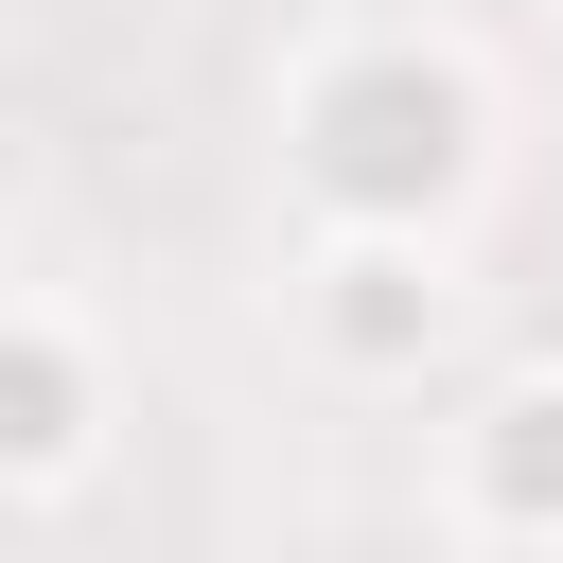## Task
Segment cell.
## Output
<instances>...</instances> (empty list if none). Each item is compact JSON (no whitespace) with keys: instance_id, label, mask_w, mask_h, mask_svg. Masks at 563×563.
I'll list each match as a JSON object with an SVG mask.
<instances>
[{"instance_id":"cell-1","label":"cell","mask_w":563,"mask_h":563,"mask_svg":"<svg viewBox=\"0 0 563 563\" xmlns=\"http://www.w3.org/2000/svg\"><path fill=\"white\" fill-rule=\"evenodd\" d=\"M264 158L299 211H352V229H475L493 176H510V88L457 18H299L264 53Z\"/></svg>"},{"instance_id":"cell-2","label":"cell","mask_w":563,"mask_h":563,"mask_svg":"<svg viewBox=\"0 0 563 563\" xmlns=\"http://www.w3.org/2000/svg\"><path fill=\"white\" fill-rule=\"evenodd\" d=\"M282 352H299L334 405H422V387H457V352H475V229L299 211V246H282Z\"/></svg>"},{"instance_id":"cell-3","label":"cell","mask_w":563,"mask_h":563,"mask_svg":"<svg viewBox=\"0 0 563 563\" xmlns=\"http://www.w3.org/2000/svg\"><path fill=\"white\" fill-rule=\"evenodd\" d=\"M422 528L457 563H563V352H493V369L440 387Z\"/></svg>"},{"instance_id":"cell-4","label":"cell","mask_w":563,"mask_h":563,"mask_svg":"<svg viewBox=\"0 0 563 563\" xmlns=\"http://www.w3.org/2000/svg\"><path fill=\"white\" fill-rule=\"evenodd\" d=\"M106 457H123V352L70 299L0 282V493L18 510H70Z\"/></svg>"},{"instance_id":"cell-5","label":"cell","mask_w":563,"mask_h":563,"mask_svg":"<svg viewBox=\"0 0 563 563\" xmlns=\"http://www.w3.org/2000/svg\"><path fill=\"white\" fill-rule=\"evenodd\" d=\"M18 545H35V510H18V493H0V563H18Z\"/></svg>"}]
</instances>
